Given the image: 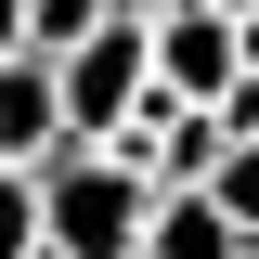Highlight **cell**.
Returning <instances> with one entry per match:
<instances>
[{
	"label": "cell",
	"mask_w": 259,
	"mask_h": 259,
	"mask_svg": "<svg viewBox=\"0 0 259 259\" xmlns=\"http://www.w3.org/2000/svg\"><path fill=\"white\" fill-rule=\"evenodd\" d=\"M52 143H65V91H52V52L26 39V52H0V156L39 168Z\"/></svg>",
	"instance_id": "cell-5"
},
{
	"label": "cell",
	"mask_w": 259,
	"mask_h": 259,
	"mask_svg": "<svg viewBox=\"0 0 259 259\" xmlns=\"http://www.w3.org/2000/svg\"><path fill=\"white\" fill-rule=\"evenodd\" d=\"M26 246H39V168L0 156V259H26Z\"/></svg>",
	"instance_id": "cell-7"
},
{
	"label": "cell",
	"mask_w": 259,
	"mask_h": 259,
	"mask_svg": "<svg viewBox=\"0 0 259 259\" xmlns=\"http://www.w3.org/2000/svg\"><path fill=\"white\" fill-rule=\"evenodd\" d=\"M207 194H221L233 221H246V233H259V143H246V130H233L221 156H207Z\"/></svg>",
	"instance_id": "cell-6"
},
{
	"label": "cell",
	"mask_w": 259,
	"mask_h": 259,
	"mask_svg": "<svg viewBox=\"0 0 259 259\" xmlns=\"http://www.w3.org/2000/svg\"><path fill=\"white\" fill-rule=\"evenodd\" d=\"M143 13H156V0H143Z\"/></svg>",
	"instance_id": "cell-13"
},
{
	"label": "cell",
	"mask_w": 259,
	"mask_h": 259,
	"mask_svg": "<svg viewBox=\"0 0 259 259\" xmlns=\"http://www.w3.org/2000/svg\"><path fill=\"white\" fill-rule=\"evenodd\" d=\"M130 259H246V221H233L207 182H156V207H143V246Z\"/></svg>",
	"instance_id": "cell-4"
},
{
	"label": "cell",
	"mask_w": 259,
	"mask_h": 259,
	"mask_svg": "<svg viewBox=\"0 0 259 259\" xmlns=\"http://www.w3.org/2000/svg\"><path fill=\"white\" fill-rule=\"evenodd\" d=\"M221 13H246V0H221Z\"/></svg>",
	"instance_id": "cell-12"
},
{
	"label": "cell",
	"mask_w": 259,
	"mask_h": 259,
	"mask_svg": "<svg viewBox=\"0 0 259 259\" xmlns=\"http://www.w3.org/2000/svg\"><path fill=\"white\" fill-rule=\"evenodd\" d=\"M156 78V52H143V0H117V13H91L78 39H52V91H65V143H104V130L130 117V91Z\"/></svg>",
	"instance_id": "cell-2"
},
{
	"label": "cell",
	"mask_w": 259,
	"mask_h": 259,
	"mask_svg": "<svg viewBox=\"0 0 259 259\" xmlns=\"http://www.w3.org/2000/svg\"><path fill=\"white\" fill-rule=\"evenodd\" d=\"M91 13H117V0H26V39H39V52H52V39H78V26H91Z\"/></svg>",
	"instance_id": "cell-8"
},
{
	"label": "cell",
	"mask_w": 259,
	"mask_h": 259,
	"mask_svg": "<svg viewBox=\"0 0 259 259\" xmlns=\"http://www.w3.org/2000/svg\"><path fill=\"white\" fill-rule=\"evenodd\" d=\"M26 259H65V246H52V233H39V246H26Z\"/></svg>",
	"instance_id": "cell-11"
},
{
	"label": "cell",
	"mask_w": 259,
	"mask_h": 259,
	"mask_svg": "<svg viewBox=\"0 0 259 259\" xmlns=\"http://www.w3.org/2000/svg\"><path fill=\"white\" fill-rule=\"evenodd\" d=\"M143 52H156V78L182 104H221L233 78H246V39H233L221 0H156V13H143Z\"/></svg>",
	"instance_id": "cell-3"
},
{
	"label": "cell",
	"mask_w": 259,
	"mask_h": 259,
	"mask_svg": "<svg viewBox=\"0 0 259 259\" xmlns=\"http://www.w3.org/2000/svg\"><path fill=\"white\" fill-rule=\"evenodd\" d=\"M0 52H26V0H0Z\"/></svg>",
	"instance_id": "cell-9"
},
{
	"label": "cell",
	"mask_w": 259,
	"mask_h": 259,
	"mask_svg": "<svg viewBox=\"0 0 259 259\" xmlns=\"http://www.w3.org/2000/svg\"><path fill=\"white\" fill-rule=\"evenodd\" d=\"M233 39H246V78H259V0H246V13H233Z\"/></svg>",
	"instance_id": "cell-10"
},
{
	"label": "cell",
	"mask_w": 259,
	"mask_h": 259,
	"mask_svg": "<svg viewBox=\"0 0 259 259\" xmlns=\"http://www.w3.org/2000/svg\"><path fill=\"white\" fill-rule=\"evenodd\" d=\"M143 207H156V168L117 156V143H52L39 156V233L65 259H130L143 246Z\"/></svg>",
	"instance_id": "cell-1"
}]
</instances>
